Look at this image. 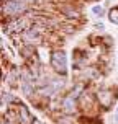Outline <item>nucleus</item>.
<instances>
[{"label":"nucleus","mask_w":118,"mask_h":124,"mask_svg":"<svg viewBox=\"0 0 118 124\" xmlns=\"http://www.w3.org/2000/svg\"><path fill=\"white\" fill-rule=\"evenodd\" d=\"M26 8V3L23 0H12V2H7V5L3 7V12L8 13V15H15V13H20Z\"/></svg>","instance_id":"f257e3e1"},{"label":"nucleus","mask_w":118,"mask_h":124,"mask_svg":"<svg viewBox=\"0 0 118 124\" xmlns=\"http://www.w3.org/2000/svg\"><path fill=\"white\" fill-rule=\"evenodd\" d=\"M53 67L59 70V72H66V67H67V59H66V54L64 52H56L54 56H53Z\"/></svg>","instance_id":"f03ea898"},{"label":"nucleus","mask_w":118,"mask_h":124,"mask_svg":"<svg viewBox=\"0 0 118 124\" xmlns=\"http://www.w3.org/2000/svg\"><path fill=\"white\" fill-rule=\"evenodd\" d=\"M110 20L118 25V8H113L112 12H110Z\"/></svg>","instance_id":"7ed1b4c3"},{"label":"nucleus","mask_w":118,"mask_h":124,"mask_svg":"<svg viewBox=\"0 0 118 124\" xmlns=\"http://www.w3.org/2000/svg\"><path fill=\"white\" fill-rule=\"evenodd\" d=\"M93 13H97V15H102V13H103V8H102V7H93Z\"/></svg>","instance_id":"20e7f679"},{"label":"nucleus","mask_w":118,"mask_h":124,"mask_svg":"<svg viewBox=\"0 0 118 124\" xmlns=\"http://www.w3.org/2000/svg\"><path fill=\"white\" fill-rule=\"evenodd\" d=\"M35 124H41V123H39V121H35Z\"/></svg>","instance_id":"39448f33"}]
</instances>
